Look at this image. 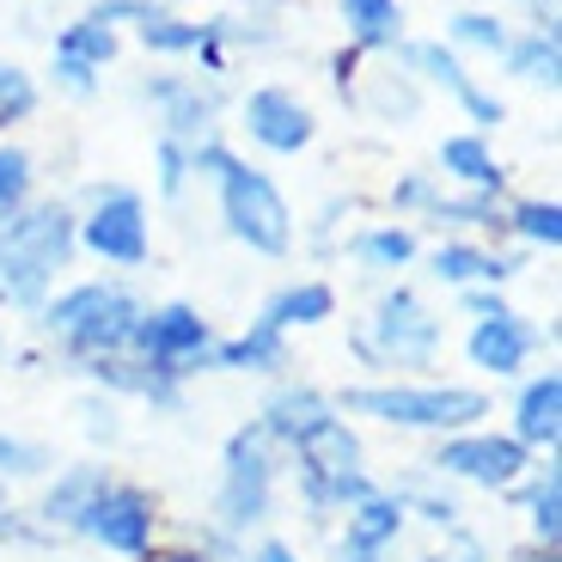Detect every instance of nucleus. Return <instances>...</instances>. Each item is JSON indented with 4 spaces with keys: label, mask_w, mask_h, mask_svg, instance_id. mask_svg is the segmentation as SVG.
<instances>
[{
    "label": "nucleus",
    "mask_w": 562,
    "mask_h": 562,
    "mask_svg": "<svg viewBox=\"0 0 562 562\" xmlns=\"http://www.w3.org/2000/svg\"><path fill=\"white\" fill-rule=\"evenodd\" d=\"M68 239H74V226L61 209H37L25 221H13V233L0 239V288L13 300H37L49 269L68 257Z\"/></svg>",
    "instance_id": "1"
},
{
    "label": "nucleus",
    "mask_w": 562,
    "mask_h": 562,
    "mask_svg": "<svg viewBox=\"0 0 562 562\" xmlns=\"http://www.w3.org/2000/svg\"><path fill=\"white\" fill-rule=\"evenodd\" d=\"M214 166L226 171V221H233V233L245 245H257V251H288V209H281L276 183L245 171L239 159H226V154Z\"/></svg>",
    "instance_id": "2"
},
{
    "label": "nucleus",
    "mask_w": 562,
    "mask_h": 562,
    "mask_svg": "<svg viewBox=\"0 0 562 562\" xmlns=\"http://www.w3.org/2000/svg\"><path fill=\"white\" fill-rule=\"evenodd\" d=\"M56 330H68L80 349H116V342H128L140 330V312L128 294H116V288H80V294L56 300Z\"/></svg>",
    "instance_id": "3"
},
{
    "label": "nucleus",
    "mask_w": 562,
    "mask_h": 562,
    "mask_svg": "<svg viewBox=\"0 0 562 562\" xmlns=\"http://www.w3.org/2000/svg\"><path fill=\"white\" fill-rule=\"evenodd\" d=\"M349 409L361 416H380V422H404V428H459V422H477L483 416V397L477 392H349Z\"/></svg>",
    "instance_id": "4"
},
{
    "label": "nucleus",
    "mask_w": 562,
    "mask_h": 562,
    "mask_svg": "<svg viewBox=\"0 0 562 562\" xmlns=\"http://www.w3.org/2000/svg\"><path fill=\"white\" fill-rule=\"evenodd\" d=\"M294 440H300V464H306V490L318 502L324 495H361V483H355V440L337 416H318Z\"/></svg>",
    "instance_id": "5"
},
{
    "label": "nucleus",
    "mask_w": 562,
    "mask_h": 562,
    "mask_svg": "<svg viewBox=\"0 0 562 562\" xmlns=\"http://www.w3.org/2000/svg\"><path fill=\"white\" fill-rule=\"evenodd\" d=\"M263 490H269V471H263V452H257V435L233 440V459H226V526H245L263 514Z\"/></svg>",
    "instance_id": "6"
},
{
    "label": "nucleus",
    "mask_w": 562,
    "mask_h": 562,
    "mask_svg": "<svg viewBox=\"0 0 562 562\" xmlns=\"http://www.w3.org/2000/svg\"><path fill=\"white\" fill-rule=\"evenodd\" d=\"M80 526L92 538H104V544L111 550H128V557H135V550H147V502H140V495H99V502L86 507L80 514Z\"/></svg>",
    "instance_id": "7"
},
{
    "label": "nucleus",
    "mask_w": 562,
    "mask_h": 562,
    "mask_svg": "<svg viewBox=\"0 0 562 562\" xmlns=\"http://www.w3.org/2000/svg\"><path fill=\"white\" fill-rule=\"evenodd\" d=\"M86 245L104 257H116V263H140V251H147V233H140V202L135 196H111L92 221H86Z\"/></svg>",
    "instance_id": "8"
},
{
    "label": "nucleus",
    "mask_w": 562,
    "mask_h": 562,
    "mask_svg": "<svg viewBox=\"0 0 562 562\" xmlns=\"http://www.w3.org/2000/svg\"><path fill=\"white\" fill-rule=\"evenodd\" d=\"M245 123H251V135L263 140V147H276V154H294V147L312 140V116L300 111L288 92H257V99L245 104Z\"/></svg>",
    "instance_id": "9"
},
{
    "label": "nucleus",
    "mask_w": 562,
    "mask_h": 562,
    "mask_svg": "<svg viewBox=\"0 0 562 562\" xmlns=\"http://www.w3.org/2000/svg\"><path fill=\"white\" fill-rule=\"evenodd\" d=\"M440 464L459 471V477H471V483H514L526 452L514 447V440H452V447L440 452Z\"/></svg>",
    "instance_id": "10"
},
{
    "label": "nucleus",
    "mask_w": 562,
    "mask_h": 562,
    "mask_svg": "<svg viewBox=\"0 0 562 562\" xmlns=\"http://www.w3.org/2000/svg\"><path fill=\"white\" fill-rule=\"evenodd\" d=\"M135 337L147 342L159 361H178V355H196L202 342H209V324H202L190 306H166V312H154V318L140 324Z\"/></svg>",
    "instance_id": "11"
},
{
    "label": "nucleus",
    "mask_w": 562,
    "mask_h": 562,
    "mask_svg": "<svg viewBox=\"0 0 562 562\" xmlns=\"http://www.w3.org/2000/svg\"><path fill=\"white\" fill-rule=\"evenodd\" d=\"M380 342L392 355L422 361V355L435 349V318H428V312H422L409 294H392V300H385V318H380Z\"/></svg>",
    "instance_id": "12"
},
{
    "label": "nucleus",
    "mask_w": 562,
    "mask_h": 562,
    "mask_svg": "<svg viewBox=\"0 0 562 562\" xmlns=\"http://www.w3.org/2000/svg\"><path fill=\"white\" fill-rule=\"evenodd\" d=\"M520 355H526V330L507 318V312H502V318H483L477 330H471V361L490 367V373H514Z\"/></svg>",
    "instance_id": "13"
},
{
    "label": "nucleus",
    "mask_w": 562,
    "mask_h": 562,
    "mask_svg": "<svg viewBox=\"0 0 562 562\" xmlns=\"http://www.w3.org/2000/svg\"><path fill=\"white\" fill-rule=\"evenodd\" d=\"M385 538H397V507L392 502H361V507H355V520H349L355 562H373V550H380Z\"/></svg>",
    "instance_id": "14"
},
{
    "label": "nucleus",
    "mask_w": 562,
    "mask_h": 562,
    "mask_svg": "<svg viewBox=\"0 0 562 562\" xmlns=\"http://www.w3.org/2000/svg\"><path fill=\"white\" fill-rule=\"evenodd\" d=\"M416 61H422V68H428V74H435L440 86H452V92H459V99L471 104V116H483V123H495V116H502V111H495V104H490V99H483V92H477V86H471V80H464V74H459V61H452L447 49H435V43H422V49H416Z\"/></svg>",
    "instance_id": "15"
},
{
    "label": "nucleus",
    "mask_w": 562,
    "mask_h": 562,
    "mask_svg": "<svg viewBox=\"0 0 562 562\" xmlns=\"http://www.w3.org/2000/svg\"><path fill=\"white\" fill-rule=\"evenodd\" d=\"M557 409H562V385L544 373V380L520 397V435L526 440H557Z\"/></svg>",
    "instance_id": "16"
},
{
    "label": "nucleus",
    "mask_w": 562,
    "mask_h": 562,
    "mask_svg": "<svg viewBox=\"0 0 562 562\" xmlns=\"http://www.w3.org/2000/svg\"><path fill=\"white\" fill-rule=\"evenodd\" d=\"M440 159H447V171H459L464 183H483V190H495V183H502V171H495L490 147H483L477 135H459V140H447V147H440Z\"/></svg>",
    "instance_id": "17"
},
{
    "label": "nucleus",
    "mask_w": 562,
    "mask_h": 562,
    "mask_svg": "<svg viewBox=\"0 0 562 562\" xmlns=\"http://www.w3.org/2000/svg\"><path fill=\"white\" fill-rule=\"evenodd\" d=\"M330 312V288H288V294L269 306V330H281V324H312V318H324Z\"/></svg>",
    "instance_id": "18"
},
{
    "label": "nucleus",
    "mask_w": 562,
    "mask_h": 562,
    "mask_svg": "<svg viewBox=\"0 0 562 562\" xmlns=\"http://www.w3.org/2000/svg\"><path fill=\"white\" fill-rule=\"evenodd\" d=\"M342 13H349V25H355V37H361V43H385V37H392V25H397L392 0H342Z\"/></svg>",
    "instance_id": "19"
},
{
    "label": "nucleus",
    "mask_w": 562,
    "mask_h": 562,
    "mask_svg": "<svg viewBox=\"0 0 562 562\" xmlns=\"http://www.w3.org/2000/svg\"><path fill=\"white\" fill-rule=\"evenodd\" d=\"M435 269L447 281H477V276H507V263H495V257H483V251H471V245H447V251L435 257Z\"/></svg>",
    "instance_id": "20"
},
{
    "label": "nucleus",
    "mask_w": 562,
    "mask_h": 562,
    "mask_svg": "<svg viewBox=\"0 0 562 562\" xmlns=\"http://www.w3.org/2000/svg\"><path fill=\"white\" fill-rule=\"evenodd\" d=\"M111 49H116V37H111V25H104L99 13L61 37V56H80V61H111Z\"/></svg>",
    "instance_id": "21"
},
{
    "label": "nucleus",
    "mask_w": 562,
    "mask_h": 562,
    "mask_svg": "<svg viewBox=\"0 0 562 562\" xmlns=\"http://www.w3.org/2000/svg\"><path fill=\"white\" fill-rule=\"evenodd\" d=\"M92 502H99V477H92V471H74V477L49 495V514H56V520H80Z\"/></svg>",
    "instance_id": "22"
},
{
    "label": "nucleus",
    "mask_w": 562,
    "mask_h": 562,
    "mask_svg": "<svg viewBox=\"0 0 562 562\" xmlns=\"http://www.w3.org/2000/svg\"><path fill=\"white\" fill-rule=\"evenodd\" d=\"M318 416H324V404L312 392H300V397H281V404L269 409V428H276V435H306Z\"/></svg>",
    "instance_id": "23"
},
{
    "label": "nucleus",
    "mask_w": 562,
    "mask_h": 562,
    "mask_svg": "<svg viewBox=\"0 0 562 562\" xmlns=\"http://www.w3.org/2000/svg\"><path fill=\"white\" fill-rule=\"evenodd\" d=\"M140 37L154 43V49H196V43H202V31H196V25H178V19L147 13V19H140Z\"/></svg>",
    "instance_id": "24"
},
{
    "label": "nucleus",
    "mask_w": 562,
    "mask_h": 562,
    "mask_svg": "<svg viewBox=\"0 0 562 562\" xmlns=\"http://www.w3.org/2000/svg\"><path fill=\"white\" fill-rule=\"evenodd\" d=\"M514 221H520V233H526V239H538V245H557L562 239V209H557V202H526Z\"/></svg>",
    "instance_id": "25"
},
{
    "label": "nucleus",
    "mask_w": 562,
    "mask_h": 562,
    "mask_svg": "<svg viewBox=\"0 0 562 562\" xmlns=\"http://www.w3.org/2000/svg\"><path fill=\"white\" fill-rule=\"evenodd\" d=\"M221 361H226V367H269V361H276V330H269V324H257L245 342L221 349Z\"/></svg>",
    "instance_id": "26"
},
{
    "label": "nucleus",
    "mask_w": 562,
    "mask_h": 562,
    "mask_svg": "<svg viewBox=\"0 0 562 562\" xmlns=\"http://www.w3.org/2000/svg\"><path fill=\"white\" fill-rule=\"evenodd\" d=\"M514 74H526V80H550L557 74V43L550 37H532L514 49Z\"/></svg>",
    "instance_id": "27"
},
{
    "label": "nucleus",
    "mask_w": 562,
    "mask_h": 562,
    "mask_svg": "<svg viewBox=\"0 0 562 562\" xmlns=\"http://www.w3.org/2000/svg\"><path fill=\"white\" fill-rule=\"evenodd\" d=\"M31 104H37V92H31V80L19 68H0V123H13V116H25Z\"/></svg>",
    "instance_id": "28"
},
{
    "label": "nucleus",
    "mask_w": 562,
    "mask_h": 562,
    "mask_svg": "<svg viewBox=\"0 0 562 562\" xmlns=\"http://www.w3.org/2000/svg\"><path fill=\"white\" fill-rule=\"evenodd\" d=\"M361 251L373 257V263H409V251H416V245H409V233H367Z\"/></svg>",
    "instance_id": "29"
},
{
    "label": "nucleus",
    "mask_w": 562,
    "mask_h": 562,
    "mask_svg": "<svg viewBox=\"0 0 562 562\" xmlns=\"http://www.w3.org/2000/svg\"><path fill=\"white\" fill-rule=\"evenodd\" d=\"M452 31H459L464 43H483V49H502V25H495V19H483V13H464V19H452Z\"/></svg>",
    "instance_id": "30"
},
{
    "label": "nucleus",
    "mask_w": 562,
    "mask_h": 562,
    "mask_svg": "<svg viewBox=\"0 0 562 562\" xmlns=\"http://www.w3.org/2000/svg\"><path fill=\"white\" fill-rule=\"evenodd\" d=\"M25 154H0V202H19L25 196Z\"/></svg>",
    "instance_id": "31"
},
{
    "label": "nucleus",
    "mask_w": 562,
    "mask_h": 562,
    "mask_svg": "<svg viewBox=\"0 0 562 562\" xmlns=\"http://www.w3.org/2000/svg\"><path fill=\"white\" fill-rule=\"evenodd\" d=\"M532 507H538V514H532V520H538V532H544V538H557V483H544V490L532 495Z\"/></svg>",
    "instance_id": "32"
},
{
    "label": "nucleus",
    "mask_w": 562,
    "mask_h": 562,
    "mask_svg": "<svg viewBox=\"0 0 562 562\" xmlns=\"http://www.w3.org/2000/svg\"><path fill=\"white\" fill-rule=\"evenodd\" d=\"M0 464H7V471H37V452L31 447H19V440H0Z\"/></svg>",
    "instance_id": "33"
},
{
    "label": "nucleus",
    "mask_w": 562,
    "mask_h": 562,
    "mask_svg": "<svg viewBox=\"0 0 562 562\" xmlns=\"http://www.w3.org/2000/svg\"><path fill=\"white\" fill-rule=\"evenodd\" d=\"M61 80H68L74 92H86V86H92V61H80V56H61Z\"/></svg>",
    "instance_id": "34"
},
{
    "label": "nucleus",
    "mask_w": 562,
    "mask_h": 562,
    "mask_svg": "<svg viewBox=\"0 0 562 562\" xmlns=\"http://www.w3.org/2000/svg\"><path fill=\"white\" fill-rule=\"evenodd\" d=\"M183 183V159H178V147H166V190H178Z\"/></svg>",
    "instance_id": "35"
},
{
    "label": "nucleus",
    "mask_w": 562,
    "mask_h": 562,
    "mask_svg": "<svg viewBox=\"0 0 562 562\" xmlns=\"http://www.w3.org/2000/svg\"><path fill=\"white\" fill-rule=\"evenodd\" d=\"M257 562H294V557H288L281 544H263V550H257Z\"/></svg>",
    "instance_id": "36"
}]
</instances>
